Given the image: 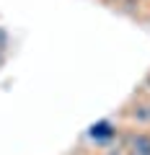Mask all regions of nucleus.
Masks as SVG:
<instances>
[{"label": "nucleus", "instance_id": "f257e3e1", "mask_svg": "<svg viewBox=\"0 0 150 155\" xmlns=\"http://www.w3.org/2000/svg\"><path fill=\"white\" fill-rule=\"evenodd\" d=\"M119 142L127 153L135 155H150V129H137V127H127L119 132Z\"/></svg>", "mask_w": 150, "mask_h": 155}, {"label": "nucleus", "instance_id": "20e7f679", "mask_svg": "<svg viewBox=\"0 0 150 155\" xmlns=\"http://www.w3.org/2000/svg\"><path fill=\"white\" fill-rule=\"evenodd\" d=\"M5 65V52H0V67Z\"/></svg>", "mask_w": 150, "mask_h": 155}, {"label": "nucleus", "instance_id": "f03ea898", "mask_svg": "<svg viewBox=\"0 0 150 155\" xmlns=\"http://www.w3.org/2000/svg\"><path fill=\"white\" fill-rule=\"evenodd\" d=\"M119 132L122 129L117 127L114 122H109V119H104V122L93 124V127L88 129V140H93L96 145H101V147H106L109 142H114V140H119Z\"/></svg>", "mask_w": 150, "mask_h": 155}, {"label": "nucleus", "instance_id": "39448f33", "mask_svg": "<svg viewBox=\"0 0 150 155\" xmlns=\"http://www.w3.org/2000/svg\"><path fill=\"white\" fill-rule=\"evenodd\" d=\"M140 3H150V0H140Z\"/></svg>", "mask_w": 150, "mask_h": 155}, {"label": "nucleus", "instance_id": "7ed1b4c3", "mask_svg": "<svg viewBox=\"0 0 150 155\" xmlns=\"http://www.w3.org/2000/svg\"><path fill=\"white\" fill-rule=\"evenodd\" d=\"M8 49H11V34H8L5 26H0V52L8 54Z\"/></svg>", "mask_w": 150, "mask_h": 155}]
</instances>
